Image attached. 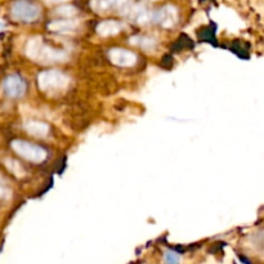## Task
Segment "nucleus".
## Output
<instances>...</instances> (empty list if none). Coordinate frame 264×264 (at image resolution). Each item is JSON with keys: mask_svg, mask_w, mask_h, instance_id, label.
Segmentation results:
<instances>
[{"mask_svg": "<svg viewBox=\"0 0 264 264\" xmlns=\"http://www.w3.org/2000/svg\"><path fill=\"white\" fill-rule=\"evenodd\" d=\"M26 55L39 63H55L67 59V53L61 49H55L45 44L40 38L30 39L25 48Z\"/></svg>", "mask_w": 264, "mask_h": 264, "instance_id": "1", "label": "nucleus"}, {"mask_svg": "<svg viewBox=\"0 0 264 264\" xmlns=\"http://www.w3.org/2000/svg\"><path fill=\"white\" fill-rule=\"evenodd\" d=\"M70 77L62 71L48 70L40 72L38 76V85L43 92H58L68 87Z\"/></svg>", "mask_w": 264, "mask_h": 264, "instance_id": "2", "label": "nucleus"}, {"mask_svg": "<svg viewBox=\"0 0 264 264\" xmlns=\"http://www.w3.org/2000/svg\"><path fill=\"white\" fill-rule=\"evenodd\" d=\"M10 16L19 22H34L40 16V8L30 0H17L12 4Z\"/></svg>", "mask_w": 264, "mask_h": 264, "instance_id": "3", "label": "nucleus"}, {"mask_svg": "<svg viewBox=\"0 0 264 264\" xmlns=\"http://www.w3.org/2000/svg\"><path fill=\"white\" fill-rule=\"evenodd\" d=\"M13 151L19 155L21 158L25 160L31 161V162H43L47 158V151L44 148H42L38 145H32L26 141H21V139H16L12 142Z\"/></svg>", "mask_w": 264, "mask_h": 264, "instance_id": "4", "label": "nucleus"}, {"mask_svg": "<svg viewBox=\"0 0 264 264\" xmlns=\"http://www.w3.org/2000/svg\"><path fill=\"white\" fill-rule=\"evenodd\" d=\"M151 21L160 25L161 27L169 29V27H173L178 22V12L174 6L166 5L164 8H161V9L156 10L155 13H152Z\"/></svg>", "mask_w": 264, "mask_h": 264, "instance_id": "5", "label": "nucleus"}, {"mask_svg": "<svg viewBox=\"0 0 264 264\" xmlns=\"http://www.w3.org/2000/svg\"><path fill=\"white\" fill-rule=\"evenodd\" d=\"M108 58L119 67H132L137 63V55L134 52L124 48H112L108 52Z\"/></svg>", "mask_w": 264, "mask_h": 264, "instance_id": "6", "label": "nucleus"}, {"mask_svg": "<svg viewBox=\"0 0 264 264\" xmlns=\"http://www.w3.org/2000/svg\"><path fill=\"white\" fill-rule=\"evenodd\" d=\"M3 89L6 96L12 98H21L26 93V83L18 75H10L3 81Z\"/></svg>", "mask_w": 264, "mask_h": 264, "instance_id": "7", "label": "nucleus"}, {"mask_svg": "<svg viewBox=\"0 0 264 264\" xmlns=\"http://www.w3.org/2000/svg\"><path fill=\"white\" fill-rule=\"evenodd\" d=\"M122 14L126 17H129V19H132L133 22L138 23V25H145V23L151 21L152 13L148 12L143 5L139 4H134V5H128L122 9Z\"/></svg>", "mask_w": 264, "mask_h": 264, "instance_id": "8", "label": "nucleus"}, {"mask_svg": "<svg viewBox=\"0 0 264 264\" xmlns=\"http://www.w3.org/2000/svg\"><path fill=\"white\" fill-rule=\"evenodd\" d=\"M79 22L74 18H63V19H55L53 22L48 25V29L53 32L58 34H68L77 29Z\"/></svg>", "mask_w": 264, "mask_h": 264, "instance_id": "9", "label": "nucleus"}, {"mask_svg": "<svg viewBox=\"0 0 264 264\" xmlns=\"http://www.w3.org/2000/svg\"><path fill=\"white\" fill-rule=\"evenodd\" d=\"M23 128L29 134L38 137V138H44L49 134V125L43 121L38 120H29L23 124Z\"/></svg>", "mask_w": 264, "mask_h": 264, "instance_id": "10", "label": "nucleus"}, {"mask_svg": "<svg viewBox=\"0 0 264 264\" xmlns=\"http://www.w3.org/2000/svg\"><path fill=\"white\" fill-rule=\"evenodd\" d=\"M122 29H124V25L121 22L109 19V21H103V22H101L100 25L97 26V32H98V35L107 38V36L119 34Z\"/></svg>", "mask_w": 264, "mask_h": 264, "instance_id": "11", "label": "nucleus"}, {"mask_svg": "<svg viewBox=\"0 0 264 264\" xmlns=\"http://www.w3.org/2000/svg\"><path fill=\"white\" fill-rule=\"evenodd\" d=\"M129 4V0H96L93 3V8L97 12H106V10L119 8L124 9Z\"/></svg>", "mask_w": 264, "mask_h": 264, "instance_id": "12", "label": "nucleus"}, {"mask_svg": "<svg viewBox=\"0 0 264 264\" xmlns=\"http://www.w3.org/2000/svg\"><path fill=\"white\" fill-rule=\"evenodd\" d=\"M129 43L133 45H137V47H141L142 49H145V51H154L156 48V40L151 36H143V35H138V36H133Z\"/></svg>", "mask_w": 264, "mask_h": 264, "instance_id": "13", "label": "nucleus"}, {"mask_svg": "<svg viewBox=\"0 0 264 264\" xmlns=\"http://www.w3.org/2000/svg\"><path fill=\"white\" fill-rule=\"evenodd\" d=\"M55 13L59 14V16H63L64 18H71V17L76 14V9H75V6L71 5L61 6V8H58V9L55 10Z\"/></svg>", "mask_w": 264, "mask_h": 264, "instance_id": "14", "label": "nucleus"}, {"mask_svg": "<svg viewBox=\"0 0 264 264\" xmlns=\"http://www.w3.org/2000/svg\"><path fill=\"white\" fill-rule=\"evenodd\" d=\"M166 262L167 264H177L178 263V257L174 251H170L166 254Z\"/></svg>", "mask_w": 264, "mask_h": 264, "instance_id": "15", "label": "nucleus"}, {"mask_svg": "<svg viewBox=\"0 0 264 264\" xmlns=\"http://www.w3.org/2000/svg\"><path fill=\"white\" fill-rule=\"evenodd\" d=\"M44 1L49 4H57V3H64V1H68V0H44Z\"/></svg>", "mask_w": 264, "mask_h": 264, "instance_id": "16", "label": "nucleus"}, {"mask_svg": "<svg viewBox=\"0 0 264 264\" xmlns=\"http://www.w3.org/2000/svg\"><path fill=\"white\" fill-rule=\"evenodd\" d=\"M4 196H5V187L0 183V199H1V197H4Z\"/></svg>", "mask_w": 264, "mask_h": 264, "instance_id": "17", "label": "nucleus"}, {"mask_svg": "<svg viewBox=\"0 0 264 264\" xmlns=\"http://www.w3.org/2000/svg\"><path fill=\"white\" fill-rule=\"evenodd\" d=\"M241 261H242V263H245V264H251L250 262H249L248 259H246V258H244V257H241Z\"/></svg>", "mask_w": 264, "mask_h": 264, "instance_id": "18", "label": "nucleus"}, {"mask_svg": "<svg viewBox=\"0 0 264 264\" xmlns=\"http://www.w3.org/2000/svg\"><path fill=\"white\" fill-rule=\"evenodd\" d=\"M3 30V23H0V31Z\"/></svg>", "mask_w": 264, "mask_h": 264, "instance_id": "19", "label": "nucleus"}]
</instances>
